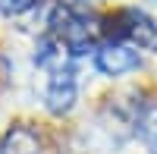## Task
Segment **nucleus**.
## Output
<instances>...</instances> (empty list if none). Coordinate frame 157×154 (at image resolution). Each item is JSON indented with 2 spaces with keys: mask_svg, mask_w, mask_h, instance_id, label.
I'll list each match as a JSON object with an SVG mask.
<instances>
[{
  "mask_svg": "<svg viewBox=\"0 0 157 154\" xmlns=\"http://www.w3.org/2000/svg\"><path fill=\"white\" fill-rule=\"evenodd\" d=\"M135 132L148 154H157V101H148L135 117Z\"/></svg>",
  "mask_w": 157,
  "mask_h": 154,
  "instance_id": "nucleus-6",
  "label": "nucleus"
},
{
  "mask_svg": "<svg viewBox=\"0 0 157 154\" xmlns=\"http://www.w3.org/2000/svg\"><path fill=\"white\" fill-rule=\"evenodd\" d=\"M141 66L138 47L126 44V41H107L94 50V69L107 79H123V75L135 72Z\"/></svg>",
  "mask_w": 157,
  "mask_h": 154,
  "instance_id": "nucleus-2",
  "label": "nucleus"
},
{
  "mask_svg": "<svg viewBox=\"0 0 157 154\" xmlns=\"http://www.w3.org/2000/svg\"><path fill=\"white\" fill-rule=\"evenodd\" d=\"M107 25H116V32H110V41H126L138 50H157V22L138 6H126L120 13H113Z\"/></svg>",
  "mask_w": 157,
  "mask_h": 154,
  "instance_id": "nucleus-1",
  "label": "nucleus"
},
{
  "mask_svg": "<svg viewBox=\"0 0 157 154\" xmlns=\"http://www.w3.org/2000/svg\"><path fill=\"white\" fill-rule=\"evenodd\" d=\"M10 82H13V63H10V57L0 54V91H6Z\"/></svg>",
  "mask_w": 157,
  "mask_h": 154,
  "instance_id": "nucleus-8",
  "label": "nucleus"
},
{
  "mask_svg": "<svg viewBox=\"0 0 157 154\" xmlns=\"http://www.w3.org/2000/svg\"><path fill=\"white\" fill-rule=\"evenodd\" d=\"M63 3H69L72 10H82V13H85V10H88L91 3H94V0H63Z\"/></svg>",
  "mask_w": 157,
  "mask_h": 154,
  "instance_id": "nucleus-9",
  "label": "nucleus"
},
{
  "mask_svg": "<svg viewBox=\"0 0 157 154\" xmlns=\"http://www.w3.org/2000/svg\"><path fill=\"white\" fill-rule=\"evenodd\" d=\"M66 47H63V41H57L54 35H41L38 38V44H35V66L38 69H47V72H54L60 69L63 63H66Z\"/></svg>",
  "mask_w": 157,
  "mask_h": 154,
  "instance_id": "nucleus-5",
  "label": "nucleus"
},
{
  "mask_svg": "<svg viewBox=\"0 0 157 154\" xmlns=\"http://www.w3.org/2000/svg\"><path fill=\"white\" fill-rule=\"evenodd\" d=\"M78 101V82H75V69L63 63L60 69L50 72L47 79V88H44V107L47 113H54V117H66L72 113Z\"/></svg>",
  "mask_w": 157,
  "mask_h": 154,
  "instance_id": "nucleus-3",
  "label": "nucleus"
},
{
  "mask_svg": "<svg viewBox=\"0 0 157 154\" xmlns=\"http://www.w3.org/2000/svg\"><path fill=\"white\" fill-rule=\"evenodd\" d=\"M0 154H41V138L32 126H10L0 135Z\"/></svg>",
  "mask_w": 157,
  "mask_h": 154,
  "instance_id": "nucleus-4",
  "label": "nucleus"
},
{
  "mask_svg": "<svg viewBox=\"0 0 157 154\" xmlns=\"http://www.w3.org/2000/svg\"><path fill=\"white\" fill-rule=\"evenodd\" d=\"M154 3H157V0H154Z\"/></svg>",
  "mask_w": 157,
  "mask_h": 154,
  "instance_id": "nucleus-10",
  "label": "nucleus"
},
{
  "mask_svg": "<svg viewBox=\"0 0 157 154\" xmlns=\"http://www.w3.org/2000/svg\"><path fill=\"white\" fill-rule=\"evenodd\" d=\"M38 6V0H0V13L3 16H22Z\"/></svg>",
  "mask_w": 157,
  "mask_h": 154,
  "instance_id": "nucleus-7",
  "label": "nucleus"
}]
</instances>
